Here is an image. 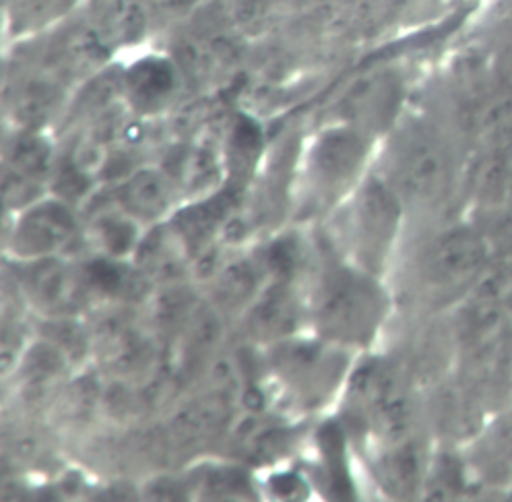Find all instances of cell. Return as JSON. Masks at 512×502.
<instances>
[{"label": "cell", "mask_w": 512, "mask_h": 502, "mask_svg": "<svg viewBox=\"0 0 512 502\" xmlns=\"http://www.w3.org/2000/svg\"><path fill=\"white\" fill-rule=\"evenodd\" d=\"M378 294L364 279L341 275L331 286L320 306V319L329 333L343 339H362L378 319Z\"/></svg>", "instance_id": "1"}, {"label": "cell", "mask_w": 512, "mask_h": 502, "mask_svg": "<svg viewBox=\"0 0 512 502\" xmlns=\"http://www.w3.org/2000/svg\"><path fill=\"white\" fill-rule=\"evenodd\" d=\"M486 240L469 228H459L436 240L428 255V275L436 284H459L484 267Z\"/></svg>", "instance_id": "2"}, {"label": "cell", "mask_w": 512, "mask_h": 502, "mask_svg": "<svg viewBox=\"0 0 512 502\" xmlns=\"http://www.w3.org/2000/svg\"><path fill=\"white\" fill-rule=\"evenodd\" d=\"M399 176L405 191L415 199L442 195L448 184V158L444 149L428 137H413L401 153Z\"/></svg>", "instance_id": "3"}, {"label": "cell", "mask_w": 512, "mask_h": 502, "mask_svg": "<svg viewBox=\"0 0 512 502\" xmlns=\"http://www.w3.org/2000/svg\"><path fill=\"white\" fill-rule=\"evenodd\" d=\"M81 11L110 46L135 42L153 25L149 0H83Z\"/></svg>", "instance_id": "4"}, {"label": "cell", "mask_w": 512, "mask_h": 502, "mask_svg": "<svg viewBox=\"0 0 512 502\" xmlns=\"http://www.w3.org/2000/svg\"><path fill=\"white\" fill-rule=\"evenodd\" d=\"M83 0H5L7 25L15 36H40L81 11Z\"/></svg>", "instance_id": "5"}, {"label": "cell", "mask_w": 512, "mask_h": 502, "mask_svg": "<svg viewBox=\"0 0 512 502\" xmlns=\"http://www.w3.org/2000/svg\"><path fill=\"white\" fill-rule=\"evenodd\" d=\"M475 131L492 151L512 147V89L492 93L475 110Z\"/></svg>", "instance_id": "6"}, {"label": "cell", "mask_w": 512, "mask_h": 502, "mask_svg": "<svg viewBox=\"0 0 512 502\" xmlns=\"http://www.w3.org/2000/svg\"><path fill=\"white\" fill-rule=\"evenodd\" d=\"M128 89L141 104L162 102L174 87V71L164 60H145L128 73Z\"/></svg>", "instance_id": "7"}, {"label": "cell", "mask_w": 512, "mask_h": 502, "mask_svg": "<svg viewBox=\"0 0 512 502\" xmlns=\"http://www.w3.org/2000/svg\"><path fill=\"white\" fill-rule=\"evenodd\" d=\"M362 155V141L356 133L351 131H337L323 139L318 151L316 160L318 166L325 170L327 176H345L354 170L360 162Z\"/></svg>", "instance_id": "8"}, {"label": "cell", "mask_w": 512, "mask_h": 502, "mask_svg": "<svg viewBox=\"0 0 512 502\" xmlns=\"http://www.w3.org/2000/svg\"><path fill=\"white\" fill-rule=\"evenodd\" d=\"M199 0H149V9L153 23L157 21H174L195 9Z\"/></svg>", "instance_id": "9"}, {"label": "cell", "mask_w": 512, "mask_h": 502, "mask_svg": "<svg viewBox=\"0 0 512 502\" xmlns=\"http://www.w3.org/2000/svg\"><path fill=\"white\" fill-rule=\"evenodd\" d=\"M494 230H496L494 232L496 246L502 250L506 257H512V211L500 219Z\"/></svg>", "instance_id": "10"}, {"label": "cell", "mask_w": 512, "mask_h": 502, "mask_svg": "<svg viewBox=\"0 0 512 502\" xmlns=\"http://www.w3.org/2000/svg\"><path fill=\"white\" fill-rule=\"evenodd\" d=\"M498 75L502 85L512 89V44H508L498 56Z\"/></svg>", "instance_id": "11"}, {"label": "cell", "mask_w": 512, "mask_h": 502, "mask_svg": "<svg viewBox=\"0 0 512 502\" xmlns=\"http://www.w3.org/2000/svg\"><path fill=\"white\" fill-rule=\"evenodd\" d=\"M504 162H506V201L512 207V147L504 149Z\"/></svg>", "instance_id": "12"}]
</instances>
